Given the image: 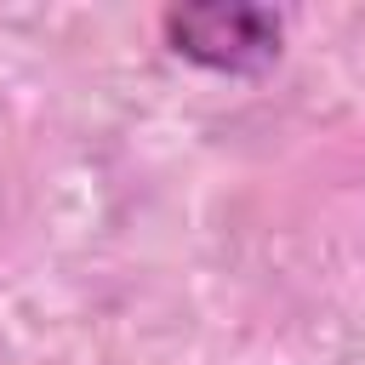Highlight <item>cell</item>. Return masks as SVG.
Wrapping results in <instances>:
<instances>
[{"label": "cell", "mask_w": 365, "mask_h": 365, "mask_svg": "<svg viewBox=\"0 0 365 365\" xmlns=\"http://www.w3.org/2000/svg\"><path fill=\"white\" fill-rule=\"evenodd\" d=\"M160 40L171 57L205 74L257 80L285 51V17L257 0H188L160 11Z\"/></svg>", "instance_id": "6da1fadb"}]
</instances>
